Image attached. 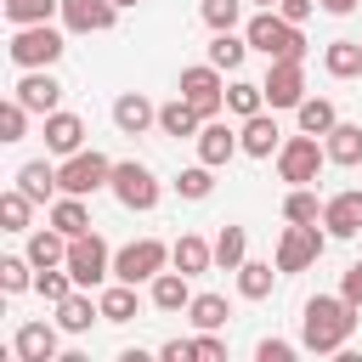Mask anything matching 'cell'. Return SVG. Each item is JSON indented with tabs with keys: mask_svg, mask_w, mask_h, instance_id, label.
<instances>
[{
	"mask_svg": "<svg viewBox=\"0 0 362 362\" xmlns=\"http://www.w3.org/2000/svg\"><path fill=\"white\" fill-rule=\"evenodd\" d=\"M147 300H153V311H187L192 305V277L187 272H158L147 283Z\"/></svg>",
	"mask_w": 362,
	"mask_h": 362,
	"instance_id": "cell-23",
	"label": "cell"
},
{
	"mask_svg": "<svg viewBox=\"0 0 362 362\" xmlns=\"http://www.w3.org/2000/svg\"><path fill=\"white\" fill-rule=\"evenodd\" d=\"M74 288H79V283H74V272H68V266H40V272H34V294H40L45 305H62Z\"/></svg>",
	"mask_w": 362,
	"mask_h": 362,
	"instance_id": "cell-33",
	"label": "cell"
},
{
	"mask_svg": "<svg viewBox=\"0 0 362 362\" xmlns=\"http://www.w3.org/2000/svg\"><path fill=\"white\" fill-rule=\"evenodd\" d=\"M170 187H175L187 204H204V198L215 192V164H204V158H198V164H187V170L170 181Z\"/></svg>",
	"mask_w": 362,
	"mask_h": 362,
	"instance_id": "cell-32",
	"label": "cell"
},
{
	"mask_svg": "<svg viewBox=\"0 0 362 362\" xmlns=\"http://www.w3.org/2000/svg\"><path fill=\"white\" fill-rule=\"evenodd\" d=\"M283 221H288V226H317V221H322L317 192H311V187H288V198H283Z\"/></svg>",
	"mask_w": 362,
	"mask_h": 362,
	"instance_id": "cell-35",
	"label": "cell"
},
{
	"mask_svg": "<svg viewBox=\"0 0 362 362\" xmlns=\"http://www.w3.org/2000/svg\"><path fill=\"white\" fill-rule=\"evenodd\" d=\"M243 34H249V51H260L266 62H277V57H300V62H305V34H300V23H288L283 11H255V17L243 23Z\"/></svg>",
	"mask_w": 362,
	"mask_h": 362,
	"instance_id": "cell-2",
	"label": "cell"
},
{
	"mask_svg": "<svg viewBox=\"0 0 362 362\" xmlns=\"http://www.w3.org/2000/svg\"><path fill=\"white\" fill-rule=\"evenodd\" d=\"M356 305L345 294H311L305 311H300V351H317V356H339L356 334Z\"/></svg>",
	"mask_w": 362,
	"mask_h": 362,
	"instance_id": "cell-1",
	"label": "cell"
},
{
	"mask_svg": "<svg viewBox=\"0 0 362 362\" xmlns=\"http://www.w3.org/2000/svg\"><path fill=\"white\" fill-rule=\"evenodd\" d=\"M170 266L187 272V277H204V272L215 266V243H204L198 232H181V238L170 243Z\"/></svg>",
	"mask_w": 362,
	"mask_h": 362,
	"instance_id": "cell-22",
	"label": "cell"
},
{
	"mask_svg": "<svg viewBox=\"0 0 362 362\" xmlns=\"http://www.w3.org/2000/svg\"><path fill=\"white\" fill-rule=\"evenodd\" d=\"M238 141H243V153H249V158H277V147H283V130H277V119L260 107V113H249V119H243Z\"/></svg>",
	"mask_w": 362,
	"mask_h": 362,
	"instance_id": "cell-17",
	"label": "cell"
},
{
	"mask_svg": "<svg viewBox=\"0 0 362 362\" xmlns=\"http://www.w3.org/2000/svg\"><path fill=\"white\" fill-rule=\"evenodd\" d=\"M158 356H164V362H198V345H192V339H164Z\"/></svg>",
	"mask_w": 362,
	"mask_h": 362,
	"instance_id": "cell-47",
	"label": "cell"
},
{
	"mask_svg": "<svg viewBox=\"0 0 362 362\" xmlns=\"http://www.w3.org/2000/svg\"><path fill=\"white\" fill-rule=\"evenodd\" d=\"M11 96L28 107V113H57V102H62V85H57V74L51 68H23V79L11 85Z\"/></svg>",
	"mask_w": 362,
	"mask_h": 362,
	"instance_id": "cell-12",
	"label": "cell"
},
{
	"mask_svg": "<svg viewBox=\"0 0 362 362\" xmlns=\"http://www.w3.org/2000/svg\"><path fill=\"white\" fill-rule=\"evenodd\" d=\"M102 322H136V311H141V300H136V283H102Z\"/></svg>",
	"mask_w": 362,
	"mask_h": 362,
	"instance_id": "cell-26",
	"label": "cell"
},
{
	"mask_svg": "<svg viewBox=\"0 0 362 362\" xmlns=\"http://www.w3.org/2000/svg\"><path fill=\"white\" fill-rule=\"evenodd\" d=\"M198 17L221 34V28H238V17H243V0H198Z\"/></svg>",
	"mask_w": 362,
	"mask_h": 362,
	"instance_id": "cell-43",
	"label": "cell"
},
{
	"mask_svg": "<svg viewBox=\"0 0 362 362\" xmlns=\"http://www.w3.org/2000/svg\"><path fill=\"white\" fill-rule=\"evenodd\" d=\"M198 362H226V339H221V328H198Z\"/></svg>",
	"mask_w": 362,
	"mask_h": 362,
	"instance_id": "cell-44",
	"label": "cell"
},
{
	"mask_svg": "<svg viewBox=\"0 0 362 362\" xmlns=\"http://www.w3.org/2000/svg\"><path fill=\"white\" fill-rule=\"evenodd\" d=\"M57 181H62V192L90 198V192H102V187L113 181V158L96 153V147H79V153H68V158L57 164Z\"/></svg>",
	"mask_w": 362,
	"mask_h": 362,
	"instance_id": "cell-6",
	"label": "cell"
},
{
	"mask_svg": "<svg viewBox=\"0 0 362 362\" xmlns=\"http://www.w3.org/2000/svg\"><path fill=\"white\" fill-rule=\"evenodd\" d=\"M68 272H74L79 288H102V283L113 277V249H107V238H102V232L68 238Z\"/></svg>",
	"mask_w": 362,
	"mask_h": 362,
	"instance_id": "cell-7",
	"label": "cell"
},
{
	"mask_svg": "<svg viewBox=\"0 0 362 362\" xmlns=\"http://www.w3.org/2000/svg\"><path fill=\"white\" fill-rule=\"evenodd\" d=\"M28 119H34V113H28L17 96H6V102H0V141H6V147L23 141V136H28Z\"/></svg>",
	"mask_w": 362,
	"mask_h": 362,
	"instance_id": "cell-42",
	"label": "cell"
},
{
	"mask_svg": "<svg viewBox=\"0 0 362 362\" xmlns=\"http://www.w3.org/2000/svg\"><path fill=\"white\" fill-rule=\"evenodd\" d=\"M85 147V119L79 113H45V153H57V158H68V153H79Z\"/></svg>",
	"mask_w": 362,
	"mask_h": 362,
	"instance_id": "cell-19",
	"label": "cell"
},
{
	"mask_svg": "<svg viewBox=\"0 0 362 362\" xmlns=\"http://www.w3.org/2000/svg\"><path fill=\"white\" fill-rule=\"evenodd\" d=\"M119 23L113 0H62V28L68 34H107Z\"/></svg>",
	"mask_w": 362,
	"mask_h": 362,
	"instance_id": "cell-13",
	"label": "cell"
},
{
	"mask_svg": "<svg viewBox=\"0 0 362 362\" xmlns=\"http://www.w3.org/2000/svg\"><path fill=\"white\" fill-rule=\"evenodd\" d=\"M113 6H119V11H130V6H141V0H113Z\"/></svg>",
	"mask_w": 362,
	"mask_h": 362,
	"instance_id": "cell-51",
	"label": "cell"
},
{
	"mask_svg": "<svg viewBox=\"0 0 362 362\" xmlns=\"http://www.w3.org/2000/svg\"><path fill=\"white\" fill-rule=\"evenodd\" d=\"M260 85H266V107H300L305 102V62L300 57H277Z\"/></svg>",
	"mask_w": 362,
	"mask_h": 362,
	"instance_id": "cell-11",
	"label": "cell"
},
{
	"mask_svg": "<svg viewBox=\"0 0 362 362\" xmlns=\"http://www.w3.org/2000/svg\"><path fill=\"white\" fill-rule=\"evenodd\" d=\"M243 57H249V34H238V28H221V34L209 40V62H215L221 74H238V68H243Z\"/></svg>",
	"mask_w": 362,
	"mask_h": 362,
	"instance_id": "cell-30",
	"label": "cell"
},
{
	"mask_svg": "<svg viewBox=\"0 0 362 362\" xmlns=\"http://www.w3.org/2000/svg\"><path fill=\"white\" fill-rule=\"evenodd\" d=\"M226 317H232L226 294H192V305H187V322L192 328H226Z\"/></svg>",
	"mask_w": 362,
	"mask_h": 362,
	"instance_id": "cell-37",
	"label": "cell"
},
{
	"mask_svg": "<svg viewBox=\"0 0 362 362\" xmlns=\"http://www.w3.org/2000/svg\"><path fill=\"white\" fill-rule=\"evenodd\" d=\"M51 17H62V0H6V23H11V28L51 23Z\"/></svg>",
	"mask_w": 362,
	"mask_h": 362,
	"instance_id": "cell-38",
	"label": "cell"
},
{
	"mask_svg": "<svg viewBox=\"0 0 362 362\" xmlns=\"http://www.w3.org/2000/svg\"><path fill=\"white\" fill-rule=\"evenodd\" d=\"M322 147H328V164H345V170H356L362 164V124H334L328 136H322Z\"/></svg>",
	"mask_w": 362,
	"mask_h": 362,
	"instance_id": "cell-27",
	"label": "cell"
},
{
	"mask_svg": "<svg viewBox=\"0 0 362 362\" xmlns=\"http://www.w3.org/2000/svg\"><path fill=\"white\" fill-rule=\"evenodd\" d=\"M158 130H164V136H175V141H198V130H204V113H198L187 96H170V102L158 107Z\"/></svg>",
	"mask_w": 362,
	"mask_h": 362,
	"instance_id": "cell-20",
	"label": "cell"
},
{
	"mask_svg": "<svg viewBox=\"0 0 362 362\" xmlns=\"http://www.w3.org/2000/svg\"><path fill=\"white\" fill-rule=\"evenodd\" d=\"M317 6H322L328 17H351V11H356V0H317Z\"/></svg>",
	"mask_w": 362,
	"mask_h": 362,
	"instance_id": "cell-49",
	"label": "cell"
},
{
	"mask_svg": "<svg viewBox=\"0 0 362 362\" xmlns=\"http://www.w3.org/2000/svg\"><path fill=\"white\" fill-rule=\"evenodd\" d=\"M164 266H170V243H158V238H136V243H124L113 255V277L119 283H153Z\"/></svg>",
	"mask_w": 362,
	"mask_h": 362,
	"instance_id": "cell-10",
	"label": "cell"
},
{
	"mask_svg": "<svg viewBox=\"0 0 362 362\" xmlns=\"http://www.w3.org/2000/svg\"><path fill=\"white\" fill-rule=\"evenodd\" d=\"M322 249H328V226H322V221H317V226H283V238H277V272L294 277V272L317 266Z\"/></svg>",
	"mask_w": 362,
	"mask_h": 362,
	"instance_id": "cell-8",
	"label": "cell"
},
{
	"mask_svg": "<svg viewBox=\"0 0 362 362\" xmlns=\"http://www.w3.org/2000/svg\"><path fill=\"white\" fill-rule=\"evenodd\" d=\"M34 260L28 255H0V288L6 294H23V288H34Z\"/></svg>",
	"mask_w": 362,
	"mask_h": 362,
	"instance_id": "cell-41",
	"label": "cell"
},
{
	"mask_svg": "<svg viewBox=\"0 0 362 362\" xmlns=\"http://www.w3.org/2000/svg\"><path fill=\"white\" fill-rule=\"evenodd\" d=\"M45 221L57 226V232H68V238H79V232H90V204L85 198H74V192H62L51 209H45Z\"/></svg>",
	"mask_w": 362,
	"mask_h": 362,
	"instance_id": "cell-28",
	"label": "cell"
},
{
	"mask_svg": "<svg viewBox=\"0 0 362 362\" xmlns=\"http://www.w3.org/2000/svg\"><path fill=\"white\" fill-rule=\"evenodd\" d=\"M232 153H243L238 130H232L226 119H204V130H198V158L221 170V164H232Z\"/></svg>",
	"mask_w": 362,
	"mask_h": 362,
	"instance_id": "cell-18",
	"label": "cell"
},
{
	"mask_svg": "<svg viewBox=\"0 0 362 362\" xmlns=\"http://www.w3.org/2000/svg\"><path fill=\"white\" fill-rule=\"evenodd\" d=\"M322 226H328V238H356V232H362V187L334 192V198L322 204Z\"/></svg>",
	"mask_w": 362,
	"mask_h": 362,
	"instance_id": "cell-15",
	"label": "cell"
},
{
	"mask_svg": "<svg viewBox=\"0 0 362 362\" xmlns=\"http://www.w3.org/2000/svg\"><path fill=\"white\" fill-rule=\"evenodd\" d=\"M107 192L124 204V209H136V215H147V209H158V198H164V181L141 164V158H124V164H113V181H107Z\"/></svg>",
	"mask_w": 362,
	"mask_h": 362,
	"instance_id": "cell-5",
	"label": "cell"
},
{
	"mask_svg": "<svg viewBox=\"0 0 362 362\" xmlns=\"http://www.w3.org/2000/svg\"><path fill=\"white\" fill-rule=\"evenodd\" d=\"M28 215H34V198L23 187H6L0 192V226L6 232H28Z\"/></svg>",
	"mask_w": 362,
	"mask_h": 362,
	"instance_id": "cell-40",
	"label": "cell"
},
{
	"mask_svg": "<svg viewBox=\"0 0 362 362\" xmlns=\"http://www.w3.org/2000/svg\"><path fill=\"white\" fill-rule=\"evenodd\" d=\"M260 107H266V85H255V79H232V85H226V113L249 119V113H260Z\"/></svg>",
	"mask_w": 362,
	"mask_h": 362,
	"instance_id": "cell-39",
	"label": "cell"
},
{
	"mask_svg": "<svg viewBox=\"0 0 362 362\" xmlns=\"http://www.w3.org/2000/svg\"><path fill=\"white\" fill-rule=\"evenodd\" d=\"M11 187H23L34 204H57V192H62V181H57V164H45V158H28V164L11 175Z\"/></svg>",
	"mask_w": 362,
	"mask_h": 362,
	"instance_id": "cell-21",
	"label": "cell"
},
{
	"mask_svg": "<svg viewBox=\"0 0 362 362\" xmlns=\"http://www.w3.org/2000/svg\"><path fill=\"white\" fill-rule=\"evenodd\" d=\"M255 6H260V11H277V6H283V0H255Z\"/></svg>",
	"mask_w": 362,
	"mask_h": 362,
	"instance_id": "cell-50",
	"label": "cell"
},
{
	"mask_svg": "<svg viewBox=\"0 0 362 362\" xmlns=\"http://www.w3.org/2000/svg\"><path fill=\"white\" fill-rule=\"evenodd\" d=\"M277 277H283L277 260H243V266H238V294H243V300H266V294L277 288Z\"/></svg>",
	"mask_w": 362,
	"mask_h": 362,
	"instance_id": "cell-29",
	"label": "cell"
},
{
	"mask_svg": "<svg viewBox=\"0 0 362 362\" xmlns=\"http://www.w3.org/2000/svg\"><path fill=\"white\" fill-rule=\"evenodd\" d=\"M277 11H283V17H288V23H305V17H311V11H317V0H283V6H277Z\"/></svg>",
	"mask_w": 362,
	"mask_h": 362,
	"instance_id": "cell-48",
	"label": "cell"
},
{
	"mask_svg": "<svg viewBox=\"0 0 362 362\" xmlns=\"http://www.w3.org/2000/svg\"><path fill=\"white\" fill-rule=\"evenodd\" d=\"M294 351H300V345H288V339H260V345H255L260 362H294Z\"/></svg>",
	"mask_w": 362,
	"mask_h": 362,
	"instance_id": "cell-45",
	"label": "cell"
},
{
	"mask_svg": "<svg viewBox=\"0 0 362 362\" xmlns=\"http://www.w3.org/2000/svg\"><path fill=\"white\" fill-rule=\"evenodd\" d=\"M339 294H345V300L362 311V260H351V266H345V277H339Z\"/></svg>",
	"mask_w": 362,
	"mask_h": 362,
	"instance_id": "cell-46",
	"label": "cell"
},
{
	"mask_svg": "<svg viewBox=\"0 0 362 362\" xmlns=\"http://www.w3.org/2000/svg\"><path fill=\"white\" fill-rule=\"evenodd\" d=\"M90 322H102V300H90V288H74L57 305V328L62 334H90Z\"/></svg>",
	"mask_w": 362,
	"mask_h": 362,
	"instance_id": "cell-24",
	"label": "cell"
},
{
	"mask_svg": "<svg viewBox=\"0 0 362 362\" xmlns=\"http://www.w3.org/2000/svg\"><path fill=\"white\" fill-rule=\"evenodd\" d=\"M294 119H300V130H311V136H328V130L339 124V113H334L328 96H305V102L294 107Z\"/></svg>",
	"mask_w": 362,
	"mask_h": 362,
	"instance_id": "cell-34",
	"label": "cell"
},
{
	"mask_svg": "<svg viewBox=\"0 0 362 362\" xmlns=\"http://www.w3.org/2000/svg\"><path fill=\"white\" fill-rule=\"evenodd\" d=\"M322 164H328V147H322L311 130L283 136V147H277V175H283L288 187H311V181L322 175Z\"/></svg>",
	"mask_w": 362,
	"mask_h": 362,
	"instance_id": "cell-4",
	"label": "cell"
},
{
	"mask_svg": "<svg viewBox=\"0 0 362 362\" xmlns=\"http://www.w3.org/2000/svg\"><path fill=\"white\" fill-rule=\"evenodd\" d=\"M175 96H187L204 119H221V107H226V79H221V68H215V62H192V68H181Z\"/></svg>",
	"mask_w": 362,
	"mask_h": 362,
	"instance_id": "cell-9",
	"label": "cell"
},
{
	"mask_svg": "<svg viewBox=\"0 0 362 362\" xmlns=\"http://www.w3.org/2000/svg\"><path fill=\"white\" fill-rule=\"evenodd\" d=\"M62 51H68V40H62V28H51V23L11 28V45H6V57H11L17 68H57Z\"/></svg>",
	"mask_w": 362,
	"mask_h": 362,
	"instance_id": "cell-3",
	"label": "cell"
},
{
	"mask_svg": "<svg viewBox=\"0 0 362 362\" xmlns=\"http://www.w3.org/2000/svg\"><path fill=\"white\" fill-rule=\"evenodd\" d=\"M57 322H23L11 334V356L17 362H57Z\"/></svg>",
	"mask_w": 362,
	"mask_h": 362,
	"instance_id": "cell-14",
	"label": "cell"
},
{
	"mask_svg": "<svg viewBox=\"0 0 362 362\" xmlns=\"http://www.w3.org/2000/svg\"><path fill=\"white\" fill-rule=\"evenodd\" d=\"M322 68H328L334 79H356V74H362V40H328Z\"/></svg>",
	"mask_w": 362,
	"mask_h": 362,
	"instance_id": "cell-31",
	"label": "cell"
},
{
	"mask_svg": "<svg viewBox=\"0 0 362 362\" xmlns=\"http://www.w3.org/2000/svg\"><path fill=\"white\" fill-rule=\"evenodd\" d=\"M113 124L124 136H147V130H158V107L141 90H124V96H113Z\"/></svg>",
	"mask_w": 362,
	"mask_h": 362,
	"instance_id": "cell-16",
	"label": "cell"
},
{
	"mask_svg": "<svg viewBox=\"0 0 362 362\" xmlns=\"http://www.w3.org/2000/svg\"><path fill=\"white\" fill-rule=\"evenodd\" d=\"M34 266H68V232H57L51 221L40 232H28V249H23Z\"/></svg>",
	"mask_w": 362,
	"mask_h": 362,
	"instance_id": "cell-25",
	"label": "cell"
},
{
	"mask_svg": "<svg viewBox=\"0 0 362 362\" xmlns=\"http://www.w3.org/2000/svg\"><path fill=\"white\" fill-rule=\"evenodd\" d=\"M249 260V232L243 226H221V238H215V266L221 272H238Z\"/></svg>",
	"mask_w": 362,
	"mask_h": 362,
	"instance_id": "cell-36",
	"label": "cell"
}]
</instances>
